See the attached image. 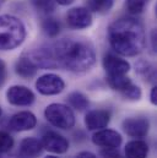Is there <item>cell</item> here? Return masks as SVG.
Wrapping results in <instances>:
<instances>
[{
  "mask_svg": "<svg viewBox=\"0 0 157 158\" xmlns=\"http://www.w3.org/2000/svg\"><path fill=\"white\" fill-rule=\"evenodd\" d=\"M54 1H57V2L60 4V5H70V4H73L75 0H54Z\"/></svg>",
  "mask_w": 157,
  "mask_h": 158,
  "instance_id": "31",
  "label": "cell"
},
{
  "mask_svg": "<svg viewBox=\"0 0 157 158\" xmlns=\"http://www.w3.org/2000/svg\"><path fill=\"white\" fill-rule=\"evenodd\" d=\"M68 102L69 104L75 108L76 110H85L88 107V99L86 98L85 94H82L81 92H73L68 96Z\"/></svg>",
  "mask_w": 157,
  "mask_h": 158,
  "instance_id": "21",
  "label": "cell"
},
{
  "mask_svg": "<svg viewBox=\"0 0 157 158\" xmlns=\"http://www.w3.org/2000/svg\"><path fill=\"white\" fill-rule=\"evenodd\" d=\"M107 83L109 85V87L112 89L123 92L131 83V80L126 75H117V76H108L107 75Z\"/></svg>",
  "mask_w": 157,
  "mask_h": 158,
  "instance_id": "19",
  "label": "cell"
},
{
  "mask_svg": "<svg viewBox=\"0 0 157 158\" xmlns=\"http://www.w3.org/2000/svg\"><path fill=\"white\" fill-rule=\"evenodd\" d=\"M52 52L58 65L73 73H85L96 63L93 45L87 40L64 38L54 44Z\"/></svg>",
  "mask_w": 157,
  "mask_h": 158,
  "instance_id": "1",
  "label": "cell"
},
{
  "mask_svg": "<svg viewBox=\"0 0 157 158\" xmlns=\"http://www.w3.org/2000/svg\"><path fill=\"white\" fill-rule=\"evenodd\" d=\"M145 1H147V0H145Z\"/></svg>",
  "mask_w": 157,
  "mask_h": 158,
  "instance_id": "39",
  "label": "cell"
},
{
  "mask_svg": "<svg viewBox=\"0 0 157 158\" xmlns=\"http://www.w3.org/2000/svg\"><path fill=\"white\" fill-rule=\"evenodd\" d=\"M42 147L53 153H65L69 150V141L55 131H48L42 137Z\"/></svg>",
  "mask_w": 157,
  "mask_h": 158,
  "instance_id": "7",
  "label": "cell"
},
{
  "mask_svg": "<svg viewBox=\"0 0 157 158\" xmlns=\"http://www.w3.org/2000/svg\"><path fill=\"white\" fill-rule=\"evenodd\" d=\"M26 30L21 20L11 15L0 16V50H12L22 44Z\"/></svg>",
  "mask_w": 157,
  "mask_h": 158,
  "instance_id": "3",
  "label": "cell"
},
{
  "mask_svg": "<svg viewBox=\"0 0 157 158\" xmlns=\"http://www.w3.org/2000/svg\"><path fill=\"white\" fill-rule=\"evenodd\" d=\"M109 121H111V113L103 109L91 110L85 117V125L91 131L107 127Z\"/></svg>",
  "mask_w": 157,
  "mask_h": 158,
  "instance_id": "13",
  "label": "cell"
},
{
  "mask_svg": "<svg viewBox=\"0 0 157 158\" xmlns=\"http://www.w3.org/2000/svg\"><path fill=\"white\" fill-rule=\"evenodd\" d=\"M101 155L103 158H116L119 156V152L117 148H104L101 151Z\"/></svg>",
  "mask_w": 157,
  "mask_h": 158,
  "instance_id": "27",
  "label": "cell"
},
{
  "mask_svg": "<svg viewBox=\"0 0 157 158\" xmlns=\"http://www.w3.org/2000/svg\"><path fill=\"white\" fill-rule=\"evenodd\" d=\"M14 147V139L6 131H0V155L7 153Z\"/></svg>",
  "mask_w": 157,
  "mask_h": 158,
  "instance_id": "23",
  "label": "cell"
},
{
  "mask_svg": "<svg viewBox=\"0 0 157 158\" xmlns=\"http://www.w3.org/2000/svg\"><path fill=\"white\" fill-rule=\"evenodd\" d=\"M150 101L152 104H156L157 103V87L154 86L152 89H151V96H150Z\"/></svg>",
  "mask_w": 157,
  "mask_h": 158,
  "instance_id": "29",
  "label": "cell"
},
{
  "mask_svg": "<svg viewBox=\"0 0 157 158\" xmlns=\"http://www.w3.org/2000/svg\"><path fill=\"white\" fill-rule=\"evenodd\" d=\"M151 40H152V48H154V50H156V33H155V31L152 32V38H151Z\"/></svg>",
  "mask_w": 157,
  "mask_h": 158,
  "instance_id": "32",
  "label": "cell"
},
{
  "mask_svg": "<svg viewBox=\"0 0 157 158\" xmlns=\"http://www.w3.org/2000/svg\"><path fill=\"white\" fill-rule=\"evenodd\" d=\"M135 68H136V71L145 79H147L150 82H155L156 79V70L155 68L149 63V61H145V60H140L138 64H135Z\"/></svg>",
  "mask_w": 157,
  "mask_h": 158,
  "instance_id": "20",
  "label": "cell"
},
{
  "mask_svg": "<svg viewBox=\"0 0 157 158\" xmlns=\"http://www.w3.org/2000/svg\"><path fill=\"white\" fill-rule=\"evenodd\" d=\"M116 158H124V157H120V156H118V157H116Z\"/></svg>",
  "mask_w": 157,
  "mask_h": 158,
  "instance_id": "37",
  "label": "cell"
},
{
  "mask_svg": "<svg viewBox=\"0 0 157 158\" xmlns=\"http://www.w3.org/2000/svg\"><path fill=\"white\" fill-rule=\"evenodd\" d=\"M1 114H2V110H1V107H0V117H1Z\"/></svg>",
  "mask_w": 157,
  "mask_h": 158,
  "instance_id": "35",
  "label": "cell"
},
{
  "mask_svg": "<svg viewBox=\"0 0 157 158\" xmlns=\"http://www.w3.org/2000/svg\"><path fill=\"white\" fill-rule=\"evenodd\" d=\"M145 5H146L145 0H126L125 1L126 10L133 15L141 14L144 11V9H145Z\"/></svg>",
  "mask_w": 157,
  "mask_h": 158,
  "instance_id": "24",
  "label": "cell"
},
{
  "mask_svg": "<svg viewBox=\"0 0 157 158\" xmlns=\"http://www.w3.org/2000/svg\"><path fill=\"white\" fill-rule=\"evenodd\" d=\"M36 88L40 94L54 96L64 91L65 83L60 76L55 74H47V75L40 76L36 81Z\"/></svg>",
  "mask_w": 157,
  "mask_h": 158,
  "instance_id": "5",
  "label": "cell"
},
{
  "mask_svg": "<svg viewBox=\"0 0 157 158\" xmlns=\"http://www.w3.org/2000/svg\"><path fill=\"white\" fill-rule=\"evenodd\" d=\"M36 125H37V118L31 112H19L14 114L9 120V126L14 131L32 130Z\"/></svg>",
  "mask_w": 157,
  "mask_h": 158,
  "instance_id": "12",
  "label": "cell"
},
{
  "mask_svg": "<svg viewBox=\"0 0 157 158\" xmlns=\"http://www.w3.org/2000/svg\"><path fill=\"white\" fill-rule=\"evenodd\" d=\"M42 30L43 32L49 36V37H55L58 36L59 31H60V25L59 22L53 19V17H48V19H44L43 22H42Z\"/></svg>",
  "mask_w": 157,
  "mask_h": 158,
  "instance_id": "22",
  "label": "cell"
},
{
  "mask_svg": "<svg viewBox=\"0 0 157 158\" xmlns=\"http://www.w3.org/2000/svg\"><path fill=\"white\" fill-rule=\"evenodd\" d=\"M36 65L37 68H43V69H54L58 66V63L54 58V54L52 52V49L48 48H39L36 49L31 58H30Z\"/></svg>",
  "mask_w": 157,
  "mask_h": 158,
  "instance_id": "14",
  "label": "cell"
},
{
  "mask_svg": "<svg viewBox=\"0 0 157 158\" xmlns=\"http://www.w3.org/2000/svg\"><path fill=\"white\" fill-rule=\"evenodd\" d=\"M4 1H5V0H0V5H1V4L4 2Z\"/></svg>",
  "mask_w": 157,
  "mask_h": 158,
  "instance_id": "36",
  "label": "cell"
},
{
  "mask_svg": "<svg viewBox=\"0 0 157 158\" xmlns=\"http://www.w3.org/2000/svg\"><path fill=\"white\" fill-rule=\"evenodd\" d=\"M44 158H58V157H55V156H47V157Z\"/></svg>",
  "mask_w": 157,
  "mask_h": 158,
  "instance_id": "33",
  "label": "cell"
},
{
  "mask_svg": "<svg viewBox=\"0 0 157 158\" xmlns=\"http://www.w3.org/2000/svg\"><path fill=\"white\" fill-rule=\"evenodd\" d=\"M75 158H96V156L91 152H80Z\"/></svg>",
  "mask_w": 157,
  "mask_h": 158,
  "instance_id": "30",
  "label": "cell"
},
{
  "mask_svg": "<svg viewBox=\"0 0 157 158\" xmlns=\"http://www.w3.org/2000/svg\"><path fill=\"white\" fill-rule=\"evenodd\" d=\"M108 38L111 47L124 56H135L145 48L144 28L139 21L130 17L114 21L108 28Z\"/></svg>",
  "mask_w": 157,
  "mask_h": 158,
  "instance_id": "2",
  "label": "cell"
},
{
  "mask_svg": "<svg viewBox=\"0 0 157 158\" xmlns=\"http://www.w3.org/2000/svg\"><path fill=\"white\" fill-rule=\"evenodd\" d=\"M92 142L103 148H118L121 143V136L116 130L101 129L92 136Z\"/></svg>",
  "mask_w": 157,
  "mask_h": 158,
  "instance_id": "8",
  "label": "cell"
},
{
  "mask_svg": "<svg viewBox=\"0 0 157 158\" xmlns=\"http://www.w3.org/2000/svg\"><path fill=\"white\" fill-rule=\"evenodd\" d=\"M37 65L30 59V56L20 58L15 64V71L19 76L23 79H31L37 74Z\"/></svg>",
  "mask_w": 157,
  "mask_h": 158,
  "instance_id": "17",
  "label": "cell"
},
{
  "mask_svg": "<svg viewBox=\"0 0 157 158\" xmlns=\"http://www.w3.org/2000/svg\"><path fill=\"white\" fill-rule=\"evenodd\" d=\"M0 158H7V157H5L4 155H0Z\"/></svg>",
  "mask_w": 157,
  "mask_h": 158,
  "instance_id": "34",
  "label": "cell"
},
{
  "mask_svg": "<svg viewBox=\"0 0 157 158\" xmlns=\"http://www.w3.org/2000/svg\"><path fill=\"white\" fill-rule=\"evenodd\" d=\"M45 119L53 126L68 130L75 125V115L70 107L60 103L49 104L44 110Z\"/></svg>",
  "mask_w": 157,
  "mask_h": 158,
  "instance_id": "4",
  "label": "cell"
},
{
  "mask_svg": "<svg viewBox=\"0 0 157 158\" xmlns=\"http://www.w3.org/2000/svg\"><path fill=\"white\" fill-rule=\"evenodd\" d=\"M121 94H123L125 98L130 99V101H138V99H140V97H141V89H140L139 86L130 83V85L121 92Z\"/></svg>",
  "mask_w": 157,
  "mask_h": 158,
  "instance_id": "26",
  "label": "cell"
},
{
  "mask_svg": "<svg viewBox=\"0 0 157 158\" xmlns=\"http://www.w3.org/2000/svg\"><path fill=\"white\" fill-rule=\"evenodd\" d=\"M7 102L17 107H27L35 102L33 92L25 86H11L6 92Z\"/></svg>",
  "mask_w": 157,
  "mask_h": 158,
  "instance_id": "6",
  "label": "cell"
},
{
  "mask_svg": "<svg viewBox=\"0 0 157 158\" xmlns=\"http://www.w3.org/2000/svg\"><path fill=\"white\" fill-rule=\"evenodd\" d=\"M5 77H6V66H5L4 61L0 60V82L1 83H4Z\"/></svg>",
  "mask_w": 157,
  "mask_h": 158,
  "instance_id": "28",
  "label": "cell"
},
{
  "mask_svg": "<svg viewBox=\"0 0 157 158\" xmlns=\"http://www.w3.org/2000/svg\"><path fill=\"white\" fill-rule=\"evenodd\" d=\"M114 0H87V10L97 14H106L113 6Z\"/></svg>",
  "mask_w": 157,
  "mask_h": 158,
  "instance_id": "18",
  "label": "cell"
},
{
  "mask_svg": "<svg viewBox=\"0 0 157 158\" xmlns=\"http://www.w3.org/2000/svg\"><path fill=\"white\" fill-rule=\"evenodd\" d=\"M103 68L108 76L126 75L130 70V64L117 55L108 53L103 58Z\"/></svg>",
  "mask_w": 157,
  "mask_h": 158,
  "instance_id": "9",
  "label": "cell"
},
{
  "mask_svg": "<svg viewBox=\"0 0 157 158\" xmlns=\"http://www.w3.org/2000/svg\"><path fill=\"white\" fill-rule=\"evenodd\" d=\"M149 129L150 123L146 118H128L123 121V130L131 137H145L149 132Z\"/></svg>",
  "mask_w": 157,
  "mask_h": 158,
  "instance_id": "11",
  "label": "cell"
},
{
  "mask_svg": "<svg viewBox=\"0 0 157 158\" xmlns=\"http://www.w3.org/2000/svg\"><path fill=\"white\" fill-rule=\"evenodd\" d=\"M149 155V145L142 140L129 141L125 146V157L126 158H146Z\"/></svg>",
  "mask_w": 157,
  "mask_h": 158,
  "instance_id": "16",
  "label": "cell"
},
{
  "mask_svg": "<svg viewBox=\"0 0 157 158\" xmlns=\"http://www.w3.org/2000/svg\"><path fill=\"white\" fill-rule=\"evenodd\" d=\"M33 6L44 14H49L55 9V1L54 0H31Z\"/></svg>",
  "mask_w": 157,
  "mask_h": 158,
  "instance_id": "25",
  "label": "cell"
},
{
  "mask_svg": "<svg viewBox=\"0 0 157 158\" xmlns=\"http://www.w3.org/2000/svg\"><path fill=\"white\" fill-rule=\"evenodd\" d=\"M66 22L71 28L82 30L91 26L92 16L86 7H74L69 10L66 15Z\"/></svg>",
  "mask_w": 157,
  "mask_h": 158,
  "instance_id": "10",
  "label": "cell"
},
{
  "mask_svg": "<svg viewBox=\"0 0 157 158\" xmlns=\"http://www.w3.org/2000/svg\"><path fill=\"white\" fill-rule=\"evenodd\" d=\"M42 143L35 137H26L21 141L19 147L20 158H37L42 153Z\"/></svg>",
  "mask_w": 157,
  "mask_h": 158,
  "instance_id": "15",
  "label": "cell"
},
{
  "mask_svg": "<svg viewBox=\"0 0 157 158\" xmlns=\"http://www.w3.org/2000/svg\"><path fill=\"white\" fill-rule=\"evenodd\" d=\"M1 85H2V83H1V82H0V86H1Z\"/></svg>",
  "mask_w": 157,
  "mask_h": 158,
  "instance_id": "38",
  "label": "cell"
}]
</instances>
